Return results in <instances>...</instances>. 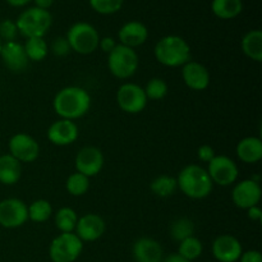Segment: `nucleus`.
Segmentation results:
<instances>
[{
  "label": "nucleus",
  "instance_id": "obj_1",
  "mask_svg": "<svg viewBox=\"0 0 262 262\" xmlns=\"http://www.w3.org/2000/svg\"><path fill=\"white\" fill-rule=\"evenodd\" d=\"M91 106V96L84 89L68 86L61 89L53 100L54 112L61 119L74 120L87 114Z\"/></svg>",
  "mask_w": 262,
  "mask_h": 262
},
{
  "label": "nucleus",
  "instance_id": "obj_2",
  "mask_svg": "<svg viewBox=\"0 0 262 262\" xmlns=\"http://www.w3.org/2000/svg\"><path fill=\"white\" fill-rule=\"evenodd\" d=\"M156 60L165 67H183L191 60V46L181 36L168 35L156 42L154 49Z\"/></svg>",
  "mask_w": 262,
  "mask_h": 262
},
{
  "label": "nucleus",
  "instance_id": "obj_3",
  "mask_svg": "<svg viewBox=\"0 0 262 262\" xmlns=\"http://www.w3.org/2000/svg\"><path fill=\"white\" fill-rule=\"evenodd\" d=\"M177 184L187 197L193 200L207 197L212 192V187H214V183L207 174L206 169L201 168L200 165H194V164L187 165L182 169L177 178Z\"/></svg>",
  "mask_w": 262,
  "mask_h": 262
},
{
  "label": "nucleus",
  "instance_id": "obj_4",
  "mask_svg": "<svg viewBox=\"0 0 262 262\" xmlns=\"http://www.w3.org/2000/svg\"><path fill=\"white\" fill-rule=\"evenodd\" d=\"M53 25L50 12L40 8H28L15 20L18 33L26 38L43 37Z\"/></svg>",
  "mask_w": 262,
  "mask_h": 262
},
{
  "label": "nucleus",
  "instance_id": "obj_5",
  "mask_svg": "<svg viewBox=\"0 0 262 262\" xmlns=\"http://www.w3.org/2000/svg\"><path fill=\"white\" fill-rule=\"evenodd\" d=\"M66 38L71 46V50L81 55H89L97 50L101 37L99 31L92 25L87 22H77L71 26Z\"/></svg>",
  "mask_w": 262,
  "mask_h": 262
},
{
  "label": "nucleus",
  "instance_id": "obj_6",
  "mask_svg": "<svg viewBox=\"0 0 262 262\" xmlns=\"http://www.w3.org/2000/svg\"><path fill=\"white\" fill-rule=\"evenodd\" d=\"M140 59L135 49L118 43L112 53L107 54V68L110 73L119 79H127L137 72Z\"/></svg>",
  "mask_w": 262,
  "mask_h": 262
},
{
  "label": "nucleus",
  "instance_id": "obj_7",
  "mask_svg": "<svg viewBox=\"0 0 262 262\" xmlns=\"http://www.w3.org/2000/svg\"><path fill=\"white\" fill-rule=\"evenodd\" d=\"M83 250V242L76 233H61L55 237L49 248L53 262H74Z\"/></svg>",
  "mask_w": 262,
  "mask_h": 262
},
{
  "label": "nucleus",
  "instance_id": "obj_8",
  "mask_svg": "<svg viewBox=\"0 0 262 262\" xmlns=\"http://www.w3.org/2000/svg\"><path fill=\"white\" fill-rule=\"evenodd\" d=\"M117 102L123 112L138 114L147 105L145 90L136 83H124L118 89Z\"/></svg>",
  "mask_w": 262,
  "mask_h": 262
},
{
  "label": "nucleus",
  "instance_id": "obj_9",
  "mask_svg": "<svg viewBox=\"0 0 262 262\" xmlns=\"http://www.w3.org/2000/svg\"><path fill=\"white\" fill-rule=\"evenodd\" d=\"M28 220V207L22 200L5 199L0 201V225L7 229L22 227Z\"/></svg>",
  "mask_w": 262,
  "mask_h": 262
},
{
  "label": "nucleus",
  "instance_id": "obj_10",
  "mask_svg": "<svg viewBox=\"0 0 262 262\" xmlns=\"http://www.w3.org/2000/svg\"><path fill=\"white\" fill-rule=\"evenodd\" d=\"M207 174L211 178L212 183L228 187L235 183L238 179V166L234 161L225 155H217L209 163Z\"/></svg>",
  "mask_w": 262,
  "mask_h": 262
},
{
  "label": "nucleus",
  "instance_id": "obj_11",
  "mask_svg": "<svg viewBox=\"0 0 262 262\" xmlns=\"http://www.w3.org/2000/svg\"><path fill=\"white\" fill-rule=\"evenodd\" d=\"M9 152L19 163H33L40 155L37 141L26 133H17L9 140Z\"/></svg>",
  "mask_w": 262,
  "mask_h": 262
},
{
  "label": "nucleus",
  "instance_id": "obj_12",
  "mask_svg": "<svg viewBox=\"0 0 262 262\" xmlns=\"http://www.w3.org/2000/svg\"><path fill=\"white\" fill-rule=\"evenodd\" d=\"M262 196L260 183L252 179H245L234 186L232 191V200L239 209L248 210L250 207L257 206Z\"/></svg>",
  "mask_w": 262,
  "mask_h": 262
},
{
  "label": "nucleus",
  "instance_id": "obj_13",
  "mask_svg": "<svg viewBox=\"0 0 262 262\" xmlns=\"http://www.w3.org/2000/svg\"><path fill=\"white\" fill-rule=\"evenodd\" d=\"M74 163L78 173L91 178L101 171L104 166V155L100 148L95 146H86L78 151Z\"/></svg>",
  "mask_w": 262,
  "mask_h": 262
},
{
  "label": "nucleus",
  "instance_id": "obj_14",
  "mask_svg": "<svg viewBox=\"0 0 262 262\" xmlns=\"http://www.w3.org/2000/svg\"><path fill=\"white\" fill-rule=\"evenodd\" d=\"M106 225L104 219L97 214H86L78 217L76 225V235L82 242H95L102 237Z\"/></svg>",
  "mask_w": 262,
  "mask_h": 262
},
{
  "label": "nucleus",
  "instance_id": "obj_15",
  "mask_svg": "<svg viewBox=\"0 0 262 262\" xmlns=\"http://www.w3.org/2000/svg\"><path fill=\"white\" fill-rule=\"evenodd\" d=\"M212 253L219 262H235L243 253L242 245L233 235H219L212 243Z\"/></svg>",
  "mask_w": 262,
  "mask_h": 262
},
{
  "label": "nucleus",
  "instance_id": "obj_16",
  "mask_svg": "<svg viewBox=\"0 0 262 262\" xmlns=\"http://www.w3.org/2000/svg\"><path fill=\"white\" fill-rule=\"evenodd\" d=\"M79 130L73 120L59 119L54 122L48 129V140L53 145L68 146L76 142Z\"/></svg>",
  "mask_w": 262,
  "mask_h": 262
},
{
  "label": "nucleus",
  "instance_id": "obj_17",
  "mask_svg": "<svg viewBox=\"0 0 262 262\" xmlns=\"http://www.w3.org/2000/svg\"><path fill=\"white\" fill-rule=\"evenodd\" d=\"M0 58H2L4 66L14 73L25 71L30 61L26 55L23 45L17 41H9V42L3 43Z\"/></svg>",
  "mask_w": 262,
  "mask_h": 262
},
{
  "label": "nucleus",
  "instance_id": "obj_18",
  "mask_svg": "<svg viewBox=\"0 0 262 262\" xmlns=\"http://www.w3.org/2000/svg\"><path fill=\"white\" fill-rule=\"evenodd\" d=\"M184 83L193 91H204L210 84V73L205 66L197 61L189 60L182 69Z\"/></svg>",
  "mask_w": 262,
  "mask_h": 262
},
{
  "label": "nucleus",
  "instance_id": "obj_19",
  "mask_svg": "<svg viewBox=\"0 0 262 262\" xmlns=\"http://www.w3.org/2000/svg\"><path fill=\"white\" fill-rule=\"evenodd\" d=\"M147 27L138 20H130V22L124 23L118 31V38H119L120 43L130 49L143 45L147 41Z\"/></svg>",
  "mask_w": 262,
  "mask_h": 262
},
{
  "label": "nucleus",
  "instance_id": "obj_20",
  "mask_svg": "<svg viewBox=\"0 0 262 262\" xmlns=\"http://www.w3.org/2000/svg\"><path fill=\"white\" fill-rule=\"evenodd\" d=\"M133 257L136 262H161L163 248L152 238H140L133 245Z\"/></svg>",
  "mask_w": 262,
  "mask_h": 262
},
{
  "label": "nucleus",
  "instance_id": "obj_21",
  "mask_svg": "<svg viewBox=\"0 0 262 262\" xmlns=\"http://www.w3.org/2000/svg\"><path fill=\"white\" fill-rule=\"evenodd\" d=\"M237 156L246 164H256L262 159V141L258 137H246L237 145Z\"/></svg>",
  "mask_w": 262,
  "mask_h": 262
},
{
  "label": "nucleus",
  "instance_id": "obj_22",
  "mask_svg": "<svg viewBox=\"0 0 262 262\" xmlns=\"http://www.w3.org/2000/svg\"><path fill=\"white\" fill-rule=\"evenodd\" d=\"M22 174V166L17 159L10 154L0 156V183L13 186L17 183Z\"/></svg>",
  "mask_w": 262,
  "mask_h": 262
},
{
  "label": "nucleus",
  "instance_id": "obj_23",
  "mask_svg": "<svg viewBox=\"0 0 262 262\" xmlns=\"http://www.w3.org/2000/svg\"><path fill=\"white\" fill-rule=\"evenodd\" d=\"M242 50L246 56L260 63L262 61V31L252 30L246 33L242 38Z\"/></svg>",
  "mask_w": 262,
  "mask_h": 262
},
{
  "label": "nucleus",
  "instance_id": "obj_24",
  "mask_svg": "<svg viewBox=\"0 0 262 262\" xmlns=\"http://www.w3.org/2000/svg\"><path fill=\"white\" fill-rule=\"evenodd\" d=\"M211 10L220 19H233L243 10L242 0H212Z\"/></svg>",
  "mask_w": 262,
  "mask_h": 262
},
{
  "label": "nucleus",
  "instance_id": "obj_25",
  "mask_svg": "<svg viewBox=\"0 0 262 262\" xmlns=\"http://www.w3.org/2000/svg\"><path fill=\"white\" fill-rule=\"evenodd\" d=\"M150 188L154 194H156L158 197H165L171 196V194L176 193L177 188H178V184H177V178H173L170 176H159L151 182Z\"/></svg>",
  "mask_w": 262,
  "mask_h": 262
},
{
  "label": "nucleus",
  "instance_id": "obj_26",
  "mask_svg": "<svg viewBox=\"0 0 262 262\" xmlns=\"http://www.w3.org/2000/svg\"><path fill=\"white\" fill-rule=\"evenodd\" d=\"M28 60L41 61L46 58L49 53V48L43 37H32L27 38L23 45Z\"/></svg>",
  "mask_w": 262,
  "mask_h": 262
},
{
  "label": "nucleus",
  "instance_id": "obj_27",
  "mask_svg": "<svg viewBox=\"0 0 262 262\" xmlns=\"http://www.w3.org/2000/svg\"><path fill=\"white\" fill-rule=\"evenodd\" d=\"M78 215L71 207H61L55 214V225L61 233H73L76 229Z\"/></svg>",
  "mask_w": 262,
  "mask_h": 262
},
{
  "label": "nucleus",
  "instance_id": "obj_28",
  "mask_svg": "<svg viewBox=\"0 0 262 262\" xmlns=\"http://www.w3.org/2000/svg\"><path fill=\"white\" fill-rule=\"evenodd\" d=\"M194 233V224L188 217H178L170 225V235L177 242L192 237Z\"/></svg>",
  "mask_w": 262,
  "mask_h": 262
},
{
  "label": "nucleus",
  "instance_id": "obj_29",
  "mask_svg": "<svg viewBox=\"0 0 262 262\" xmlns=\"http://www.w3.org/2000/svg\"><path fill=\"white\" fill-rule=\"evenodd\" d=\"M202 250H204V247H202L201 241L192 235V237L186 238L184 241L179 242L178 255L192 262L201 256Z\"/></svg>",
  "mask_w": 262,
  "mask_h": 262
},
{
  "label": "nucleus",
  "instance_id": "obj_30",
  "mask_svg": "<svg viewBox=\"0 0 262 262\" xmlns=\"http://www.w3.org/2000/svg\"><path fill=\"white\" fill-rule=\"evenodd\" d=\"M53 214V207L46 200H36L28 206V220L33 223H43Z\"/></svg>",
  "mask_w": 262,
  "mask_h": 262
},
{
  "label": "nucleus",
  "instance_id": "obj_31",
  "mask_svg": "<svg viewBox=\"0 0 262 262\" xmlns=\"http://www.w3.org/2000/svg\"><path fill=\"white\" fill-rule=\"evenodd\" d=\"M66 188L68 191V193H71L72 196H83L90 188V178L89 177L83 176L81 173H73L68 177L66 183Z\"/></svg>",
  "mask_w": 262,
  "mask_h": 262
},
{
  "label": "nucleus",
  "instance_id": "obj_32",
  "mask_svg": "<svg viewBox=\"0 0 262 262\" xmlns=\"http://www.w3.org/2000/svg\"><path fill=\"white\" fill-rule=\"evenodd\" d=\"M143 90L147 100H161L168 94V83L161 78H152L147 82Z\"/></svg>",
  "mask_w": 262,
  "mask_h": 262
},
{
  "label": "nucleus",
  "instance_id": "obj_33",
  "mask_svg": "<svg viewBox=\"0 0 262 262\" xmlns=\"http://www.w3.org/2000/svg\"><path fill=\"white\" fill-rule=\"evenodd\" d=\"M124 0H89L90 5L96 13L102 15H110L119 12Z\"/></svg>",
  "mask_w": 262,
  "mask_h": 262
},
{
  "label": "nucleus",
  "instance_id": "obj_34",
  "mask_svg": "<svg viewBox=\"0 0 262 262\" xmlns=\"http://www.w3.org/2000/svg\"><path fill=\"white\" fill-rule=\"evenodd\" d=\"M18 35L17 26L12 19H4L0 22V40H4L5 42L15 41Z\"/></svg>",
  "mask_w": 262,
  "mask_h": 262
},
{
  "label": "nucleus",
  "instance_id": "obj_35",
  "mask_svg": "<svg viewBox=\"0 0 262 262\" xmlns=\"http://www.w3.org/2000/svg\"><path fill=\"white\" fill-rule=\"evenodd\" d=\"M51 51L55 56H66L71 53V46L66 37H58L51 43Z\"/></svg>",
  "mask_w": 262,
  "mask_h": 262
},
{
  "label": "nucleus",
  "instance_id": "obj_36",
  "mask_svg": "<svg viewBox=\"0 0 262 262\" xmlns=\"http://www.w3.org/2000/svg\"><path fill=\"white\" fill-rule=\"evenodd\" d=\"M197 156H199V159L201 161L209 164L210 161H211L212 159H214L216 155H215V151H214V148L211 147V146L202 145L201 147L197 150Z\"/></svg>",
  "mask_w": 262,
  "mask_h": 262
},
{
  "label": "nucleus",
  "instance_id": "obj_37",
  "mask_svg": "<svg viewBox=\"0 0 262 262\" xmlns=\"http://www.w3.org/2000/svg\"><path fill=\"white\" fill-rule=\"evenodd\" d=\"M117 45H118L117 41H115L113 37H109V36L100 38V42H99L100 49H101V50L104 51V53H106V54L112 53V51L114 50L115 46H117Z\"/></svg>",
  "mask_w": 262,
  "mask_h": 262
},
{
  "label": "nucleus",
  "instance_id": "obj_38",
  "mask_svg": "<svg viewBox=\"0 0 262 262\" xmlns=\"http://www.w3.org/2000/svg\"><path fill=\"white\" fill-rule=\"evenodd\" d=\"M241 262H262V255L258 251H247L243 252L239 257Z\"/></svg>",
  "mask_w": 262,
  "mask_h": 262
},
{
  "label": "nucleus",
  "instance_id": "obj_39",
  "mask_svg": "<svg viewBox=\"0 0 262 262\" xmlns=\"http://www.w3.org/2000/svg\"><path fill=\"white\" fill-rule=\"evenodd\" d=\"M247 215L251 220H255V222H258V220L262 219V211L260 207H258V205L257 206L250 207L247 210Z\"/></svg>",
  "mask_w": 262,
  "mask_h": 262
},
{
  "label": "nucleus",
  "instance_id": "obj_40",
  "mask_svg": "<svg viewBox=\"0 0 262 262\" xmlns=\"http://www.w3.org/2000/svg\"><path fill=\"white\" fill-rule=\"evenodd\" d=\"M35 3L36 8H40V9H45L49 10V8L53 5L54 0H32Z\"/></svg>",
  "mask_w": 262,
  "mask_h": 262
},
{
  "label": "nucleus",
  "instance_id": "obj_41",
  "mask_svg": "<svg viewBox=\"0 0 262 262\" xmlns=\"http://www.w3.org/2000/svg\"><path fill=\"white\" fill-rule=\"evenodd\" d=\"M164 262H191V261L186 260V258H183L182 256H179L178 253H173V255L168 256Z\"/></svg>",
  "mask_w": 262,
  "mask_h": 262
},
{
  "label": "nucleus",
  "instance_id": "obj_42",
  "mask_svg": "<svg viewBox=\"0 0 262 262\" xmlns=\"http://www.w3.org/2000/svg\"><path fill=\"white\" fill-rule=\"evenodd\" d=\"M5 2L9 5H12V7H25V5H27L32 0H5Z\"/></svg>",
  "mask_w": 262,
  "mask_h": 262
},
{
  "label": "nucleus",
  "instance_id": "obj_43",
  "mask_svg": "<svg viewBox=\"0 0 262 262\" xmlns=\"http://www.w3.org/2000/svg\"><path fill=\"white\" fill-rule=\"evenodd\" d=\"M2 46H3V42H2V40H0V51H2Z\"/></svg>",
  "mask_w": 262,
  "mask_h": 262
}]
</instances>
